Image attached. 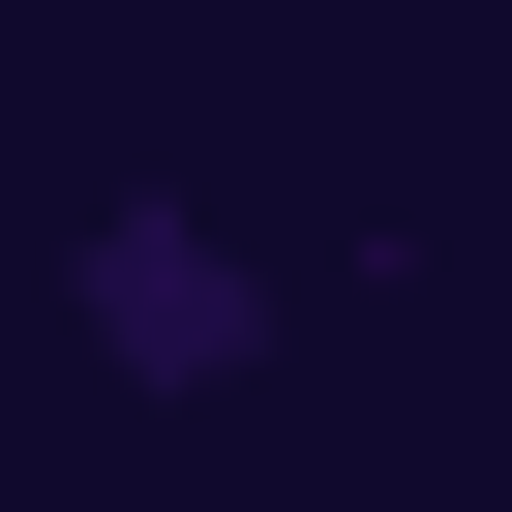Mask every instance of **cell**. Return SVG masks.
<instances>
[{
	"instance_id": "1",
	"label": "cell",
	"mask_w": 512,
	"mask_h": 512,
	"mask_svg": "<svg viewBox=\"0 0 512 512\" xmlns=\"http://www.w3.org/2000/svg\"><path fill=\"white\" fill-rule=\"evenodd\" d=\"M61 332H91L121 392H241V362H272V241L181 211V181H121V211L61 241Z\"/></svg>"
}]
</instances>
